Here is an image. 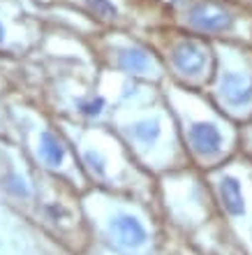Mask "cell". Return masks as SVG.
Returning <instances> with one entry per match:
<instances>
[{
	"label": "cell",
	"mask_w": 252,
	"mask_h": 255,
	"mask_svg": "<svg viewBox=\"0 0 252 255\" xmlns=\"http://www.w3.org/2000/svg\"><path fill=\"white\" fill-rule=\"evenodd\" d=\"M232 12L215 2H197L190 9V23L201 33H222L232 26Z\"/></svg>",
	"instance_id": "cell-1"
},
{
	"label": "cell",
	"mask_w": 252,
	"mask_h": 255,
	"mask_svg": "<svg viewBox=\"0 0 252 255\" xmlns=\"http://www.w3.org/2000/svg\"><path fill=\"white\" fill-rule=\"evenodd\" d=\"M171 61H173V67H176L180 74L197 77V74L204 72V67H206V51L199 42L185 40L173 47Z\"/></svg>",
	"instance_id": "cell-2"
},
{
	"label": "cell",
	"mask_w": 252,
	"mask_h": 255,
	"mask_svg": "<svg viewBox=\"0 0 252 255\" xmlns=\"http://www.w3.org/2000/svg\"><path fill=\"white\" fill-rule=\"evenodd\" d=\"M187 139H190L192 151L199 155H215L220 148H222V132H220V128L211 121L192 123V126H190V132H187Z\"/></svg>",
	"instance_id": "cell-3"
},
{
	"label": "cell",
	"mask_w": 252,
	"mask_h": 255,
	"mask_svg": "<svg viewBox=\"0 0 252 255\" xmlns=\"http://www.w3.org/2000/svg\"><path fill=\"white\" fill-rule=\"evenodd\" d=\"M220 93L232 107H243L252 102V77L241 72H227L220 81Z\"/></svg>",
	"instance_id": "cell-4"
},
{
	"label": "cell",
	"mask_w": 252,
	"mask_h": 255,
	"mask_svg": "<svg viewBox=\"0 0 252 255\" xmlns=\"http://www.w3.org/2000/svg\"><path fill=\"white\" fill-rule=\"evenodd\" d=\"M109 228L116 235V239L120 244H125V246H141L146 242V230H144V225L134 216H127V214L116 216Z\"/></svg>",
	"instance_id": "cell-5"
},
{
	"label": "cell",
	"mask_w": 252,
	"mask_h": 255,
	"mask_svg": "<svg viewBox=\"0 0 252 255\" xmlns=\"http://www.w3.org/2000/svg\"><path fill=\"white\" fill-rule=\"evenodd\" d=\"M218 193L222 200V207L229 216H243L246 214V200H243V190L241 181L236 176H222L218 183Z\"/></svg>",
	"instance_id": "cell-6"
},
{
	"label": "cell",
	"mask_w": 252,
	"mask_h": 255,
	"mask_svg": "<svg viewBox=\"0 0 252 255\" xmlns=\"http://www.w3.org/2000/svg\"><path fill=\"white\" fill-rule=\"evenodd\" d=\"M118 65L125 70V72H134V74H141L146 72L151 67V56L139 47H130V49H123L118 54Z\"/></svg>",
	"instance_id": "cell-7"
},
{
	"label": "cell",
	"mask_w": 252,
	"mask_h": 255,
	"mask_svg": "<svg viewBox=\"0 0 252 255\" xmlns=\"http://www.w3.org/2000/svg\"><path fill=\"white\" fill-rule=\"evenodd\" d=\"M40 153H42V158H44L47 165L58 167L60 162H63V158H65V148H63V144H60V139L56 134L44 130L40 137Z\"/></svg>",
	"instance_id": "cell-8"
},
{
	"label": "cell",
	"mask_w": 252,
	"mask_h": 255,
	"mask_svg": "<svg viewBox=\"0 0 252 255\" xmlns=\"http://www.w3.org/2000/svg\"><path fill=\"white\" fill-rule=\"evenodd\" d=\"M132 134L144 144H151L160 137V121L158 119H148V121H139L132 126Z\"/></svg>",
	"instance_id": "cell-9"
},
{
	"label": "cell",
	"mask_w": 252,
	"mask_h": 255,
	"mask_svg": "<svg viewBox=\"0 0 252 255\" xmlns=\"http://www.w3.org/2000/svg\"><path fill=\"white\" fill-rule=\"evenodd\" d=\"M86 7L100 19H116V14H118V9L109 0H86Z\"/></svg>",
	"instance_id": "cell-10"
},
{
	"label": "cell",
	"mask_w": 252,
	"mask_h": 255,
	"mask_svg": "<svg viewBox=\"0 0 252 255\" xmlns=\"http://www.w3.org/2000/svg\"><path fill=\"white\" fill-rule=\"evenodd\" d=\"M2 186H5L12 195H16V197H28V193H30L26 181H23L19 174H7L5 179H2Z\"/></svg>",
	"instance_id": "cell-11"
},
{
	"label": "cell",
	"mask_w": 252,
	"mask_h": 255,
	"mask_svg": "<svg viewBox=\"0 0 252 255\" xmlns=\"http://www.w3.org/2000/svg\"><path fill=\"white\" fill-rule=\"evenodd\" d=\"M102 109H104V98H102V95L79 102V112H81V114H86V116H97Z\"/></svg>",
	"instance_id": "cell-12"
},
{
	"label": "cell",
	"mask_w": 252,
	"mask_h": 255,
	"mask_svg": "<svg viewBox=\"0 0 252 255\" xmlns=\"http://www.w3.org/2000/svg\"><path fill=\"white\" fill-rule=\"evenodd\" d=\"M86 162L90 165V169H93V172L104 174V158H102L97 151H88V153H86Z\"/></svg>",
	"instance_id": "cell-13"
},
{
	"label": "cell",
	"mask_w": 252,
	"mask_h": 255,
	"mask_svg": "<svg viewBox=\"0 0 252 255\" xmlns=\"http://www.w3.org/2000/svg\"><path fill=\"white\" fill-rule=\"evenodd\" d=\"M2 40H5V28L0 26V42H2Z\"/></svg>",
	"instance_id": "cell-14"
}]
</instances>
